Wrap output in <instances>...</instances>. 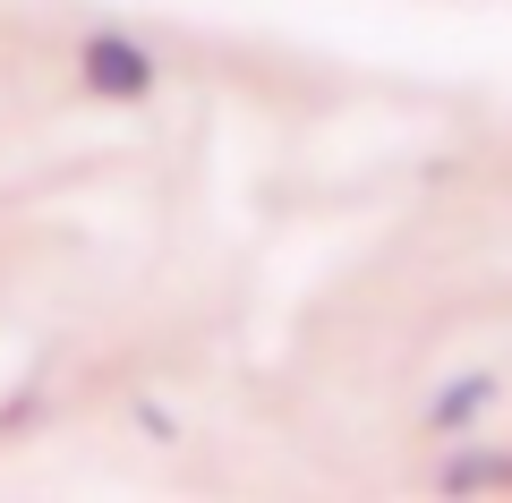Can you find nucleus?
I'll list each match as a JSON object with an SVG mask.
<instances>
[{
    "label": "nucleus",
    "instance_id": "1",
    "mask_svg": "<svg viewBox=\"0 0 512 503\" xmlns=\"http://www.w3.org/2000/svg\"><path fill=\"white\" fill-rule=\"evenodd\" d=\"M77 77H86V94H103V103H146V94L163 86L154 52L137 35H120V26H94V35L77 43Z\"/></svg>",
    "mask_w": 512,
    "mask_h": 503
},
{
    "label": "nucleus",
    "instance_id": "2",
    "mask_svg": "<svg viewBox=\"0 0 512 503\" xmlns=\"http://www.w3.org/2000/svg\"><path fill=\"white\" fill-rule=\"evenodd\" d=\"M487 410H495V376H487V367H470V376H453L436 401H427V435H470Z\"/></svg>",
    "mask_w": 512,
    "mask_h": 503
},
{
    "label": "nucleus",
    "instance_id": "3",
    "mask_svg": "<svg viewBox=\"0 0 512 503\" xmlns=\"http://www.w3.org/2000/svg\"><path fill=\"white\" fill-rule=\"evenodd\" d=\"M436 486H444V495H487V486H512V452H453Z\"/></svg>",
    "mask_w": 512,
    "mask_h": 503
}]
</instances>
